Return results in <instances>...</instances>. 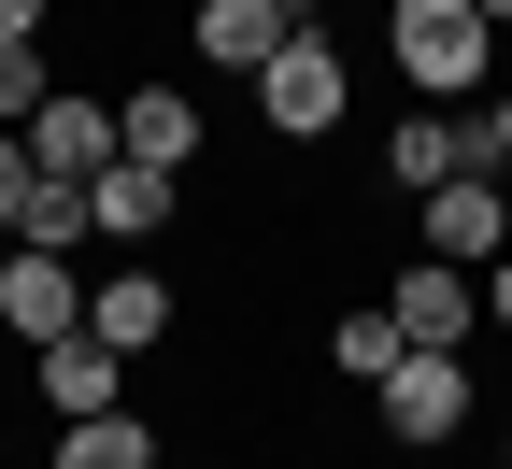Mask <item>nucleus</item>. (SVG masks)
Masks as SVG:
<instances>
[{"label": "nucleus", "instance_id": "nucleus-18", "mask_svg": "<svg viewBox=\"0 0 512 469\" xmlns=\"http://www.w3.org/2000/svg\"><path fill=\"white\" fill-rule=\"evenodd\" d=\"M29 199H43V157H29V128H0V242L29 228Z\"/></svg>", "mask_w": 512, "mask_h": 469}, {"label": "nucleus", "instance_id": "nucleus-9", "mask_svg": "<svg viewBox=\"0 0 512 469\" xmlns=\"http://www.w3.org/2000/svg\"><path fill=\"white\" fill-rule=\"evenodd\" d=\"M86 327H100L114 356H157L171 327H185V299H171V271H100L86 285Z\"/></svg>", "mask_w": 512, "mask_h": 469}, {"label": "nucleus", "instance_id": "nucleus-4", "mask_svg": "<svg viewBox=\"0 0 512 469\" xmlns=\"http://www.w3.org/2000/svg\"><path fill=\"white\" fill-rule=\"evenodd\" d=\"M384 313H399V342H413V356H470V327H484V271H456V256H413V271L384 285Z\"/></svg>", "mask_w": 512, "mask_h": 469}, {"label": "nucleus", "instance_id": "nucleus-5", "mask_svg": "<svg viewBox=\"0 0 512 469\" xmlns=\"http://www.w3.org/2000/svg\"><path fill=\"white\" fill-rule=\"evenodd\" d=\"M0 327H15L29 356L72 342V327H86V271H72V256H43V242H15V256H0Z\"/></svg>", "mask_w": 512, "mask_h": 469}, {"label": "nucleus", "instance_id": "nucleus-2", "mask_svg": "<svg viewBox=\"0 0 512 469\" xmlns=\"http://www.w3.org/2000/svg\"><path fill=\"white\" fill-rule=\"evenodd\" d=\"M470 356H399V370H384L370 384V413H384V441H399V455H441V441H456L470 427Z\"/></svg>", "mask_w": 512, "mask_h": 469}, {"label": "nucleus", "instance_id": "nucleus-8", "mask_svg": "<svg viewBox=\"0 0 512 469\" xmlns=\"http://www.w3.org/2000/svg\"><path fill=\"white\" fill-rule=\"evenodd\" d=\"M427 256H456V271H498V256H512V185H498V171H456V185L427 199Z\"/></svg>", "mask_w": 512, "mask_h": 469}, {"label": "nucleus", "instance_id": "nucleus-20", "mask_svg": "<svg viewBox=\"0 0 512 469\" xmlns=\"http://www.w3.org/2000/svg\"><path fill=\"white\" fill-rule=\"evenodd\" d=\"M57 15H43V0H0V43H43Z\"/></svg>", "mask_w": 512, "mask_h": 469}, {"label": "nucleus", "instance_id": "nucleus-1", "mask_svg": "<svg viewBox=\"0 0 512 469\" xmlns=\"http://www.w3.org/2000/svg\"><path fill=\"white\" fill-rule=\"evenodd\" d=\"M384 57L413 72V100H470L498 72V29H484V0H384Z\"/></svg>", "mask_w": 512, "mask_h": 469}, {"label": "nucleus", "instance_id": "nucleus-12", "mask_svg": "<svg viewBox=\"0 0 512 469\" xmlns=\"http://www.w3.org/2000/svg\"><path fill=\"white\" fill-rule=\"evenodd\" d=\"M384 171H399L413 199H441L456 171H484V157H470V114H456V100H413V128L384 143Z\"/></svg>", "mask_w": 512, "mask_h": 469}, {"label": "nucleus", "instance_id": "nucleus-6", "mask_svg": "<svg viewBox=\"0 0 512 469\" xmlns=\"http://www.w3.org/2000/svg\"><path fill=\"white\" fill-rule=\"evenodd\" d=\"M29 157H43V185H100V171L128 157V128H114V100H86V86H57V100L29 114Z\"/></svg>", "mask_w": 512, "mask_h": 469}, {"label": "nucleus", "instance_id": "nucleus-14", "mask_svg": "<svg viewBox=\"0 0 512 469\" xmlns=\"http://www.w3.org/2000/svg\"><path fill=\"white\" fill-rule=\"evenodd\" d=\"M399 356H413V342H399V313L370 299V313H342V327H328V356H313V370H342V384H384Z\"/></svg>", "mask_w": 512, "mask_h": 469}, {"label": "nucleus", "instance_id": "nucleus-17", "mask_svg": "<svg viewBox=\"0 0 512 469\" xmlns=\"http://www.w3.org/2000/svg\"><path fill=\"white\" fill-rule=\"evenodd\" d=\"M57 100V72H43V43H0V128H29Z\"/></svg>", "mask_w": 512, "mask_h": 469}, {"label": "nucleus", "instance_id": "nucleus-22", "mask_svg": "<svg viewBox=\"0 0 512 469\" xmlns=\"http://www.w3.org/2000/svg\"><path fill=\"white\" fill-rule=\"evenodd\" d=\"M484 29H512V0H484Z\"/></svg>", "mask_w": 512, "mask_h": 469}, {"label": "nucleus", "instance_id": "nucleus-21", "mask_svg": "<svg viewBox=\"0 0 512 469\" xmlns=\"http://www.w3.org/2000/svg\"><path fill=\"white\" fill-rule=\"evenodd\" d=\"M484 327H498V342H512V256H498V271H484Z\"/></svg>", "mask_w": 512, "mask_h": 469}, {"label": "nucleus", "instance_id": "nucleus-11", "mask_svg": "<svg viewBox=\"0 0 512 469\" xmlns=\"http://www.w3.org/2000/svg\"><path fill=\"white\" fill-rule=\"evenodd\" d=\"M114 128H128V157H143V171H200V100H185V86H128L114 100Z\"/></svg>", "mask_w": 512, "mask_h": 469}, {"label": "nucleus", "instance_id": "nucleus-13", "mask_svg": "<svg viewBox=\"0 0 512 469\" xmlns=\"http://www.w3.org/2000/svg\"><path fill=\"white\" fill-rule=\"evenodd\" d=\"M86 214H100V242H157V228L185 214V185H171V171H143V157H114V171L86 185Z\"/></svg>", "mask_w": 512, "mask_h": 469}, {"label": "nucleus", "instance_id": "nucleus-3", "mask_svg": "<svg viewBox=\"0 0 512 469\" xmlns=\"http://www.w3.org/2000/svg\"><path fill=\"white\" fill-rule=\"evenodd\" d=\"M256 128H271V143H328L342 128V43L328 29H299L271 72H256Z\"/></svg>", "mask_w": 512, "mask_h": 469}, {"label": "nucleus", "instance_id": "nucleus-7", "mask_svg": "<svg viewBox=\"0 0 512 469\" xmlns=\"http://www.w3.org/2000/svg\"><path fill=\"white\" fill-rule=\"evenodd\" d=\"M29 398H43L57 427H86V413H128V356L100 342V327H72V342H43V356H29Z\"/></svg>", "mask_w": 512, "mask_h": 469}, {"label": "nucleus", "instance_id": "nucleus-15", "mask_svg": "<svg viewBox=\"0 0 512 469\" xmlns=\"http://www.w3.org/2000/svg\"><path fill=\"white\" fill-rule=\"evenodd\" d=\"M57 469H157V427L143 413H86V427H57Z\"/></svg>", "mask_w": 512, "mask_h": 469}, {"label": "nucleus", "instance_id": "nucleus-16", "mask_svg": "<svg viewBox=\"0 0 512 469\" xmlns=\"http://www.w3.org/2000/svg\"><path fill=\"white\" fill-rule=\"evenodd\" d=\"M86 228H100V214H86V185H43L15 242H43V256H86Z\"/></svg>", "mask_w": 512, "mask_h": 469}, {"label": "nucleus", "instance_id": "nucleus-10", "mask_svg": "<svg viewBox=\"0 0 512 469\" xmlns=\"http://www.w3.org/2000/svg\"><path fill=\"white\" fill-rule=\"evenodd\" d=\"M185 29H200V72H242V86H256V72H271V57L299 43V29H285V0H200Z\"/></svg>", "mask_w": 512, "mask_h": 469}, {"label": "nucleus", "instance_id": "nucleus-19", "mask_svg": "<svg viewBox=\"0 0 512 469\" xmlns=\"http://www.w3.org/2000/svg\"><path fill=\"white\" fill-rule=\"evenodd\" d=\"M470 157H484V171L512 185V100H484V114H470Z\"/></svg>", "mask_w": 512, "mask_h": 469}]
</instances>
